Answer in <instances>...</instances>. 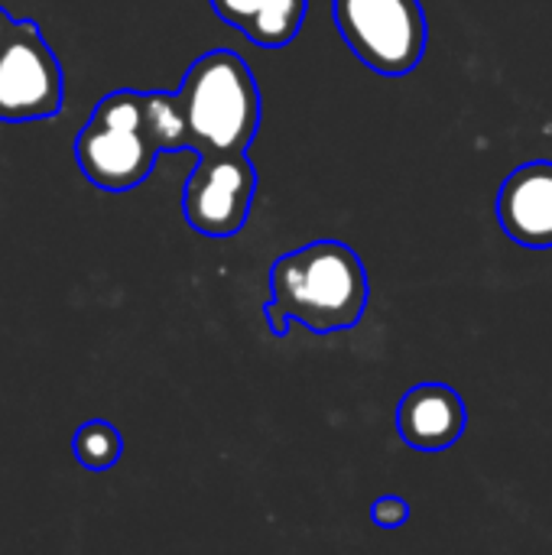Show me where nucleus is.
Listing matches in <instances>:
<instances>
[{
  "label": "nucleus",
  "mask_w": 552,
  "mask_h": 555,
  "mask_svg": "<svg viewBox=\"0 0 552 555\" xmlns=\"http://www.w3.org/2000/svg\"><path fill=\"white\" fill-rule=\"evenodd\" d=\"M270 299L316 335L348 332L368 309V270L342 241H316L283 254L270 270Z\"/></svg>",
  "instance_id": "f257e3e1"
},
{
  "label": "nucleus",
  "mask_w": 552,
  "mask_h": 555,
  "mask_svg": "<svg viewBox=\"0 0 552 555\" xmlns=\"http://www.w3.org/2000/svg\"><path fill=\"white\" fill-rule=\"evenodd\" d=\"M176 94L195 153H247L260 127V91L238 52L211 49L198 55Z\"/></svg>",
  "instance_id": "f03ea898"
},
{
  "label": "nucleus",
  "mask_w": 552,
  "mask_h": 555,
  "mask_svg": "<svg viewBox=\"0 0 552 555\" xmlns=\"http://www.w3.org/2000/svg\"><path fill=\"white\" fill-rule=\"evenodd\" d=\"M332 16L348 49L377 75H410L426 52L420 0H332Z\"/></svg>",
  "instance_id": "7ed1b4c3"
},
{
  "label": "nucleus",
  "mask_w": 552,
  "mask_h": 555,
  "mask_svg": "<svg viewBox=\"0 0 552 555\" xmlns=\"http://www.w3.org/2000/svg\"><path fill=\"white\" fill-rule=\"evenodd\" d=\"M62 107V68L33 20H13L0 46V120H49Z\"/></svg>",
  "instance_id": "20e7f679"
},
{
  "label": "nucleus",
  "mask_w": 552,
  "mask_h": 555,
  "mask_svg": "<svg viewBox=\"0 0 552 555\" xmlns=\"http://www.w3.org/2000/svg\"><path fill=\"white\" fill-rule=\"evenodd\" d=\"M257 172L247 153H198L182 189V215L205 237H231L247 224Z\"/></svg>",
  "instance_id": "39448f33"
},
{
  "label": "nucleus",
  "mask_w": 552,
  "mask_h": 555,
  "mask_svg": "<svg viewBox=\"0 0 552 555\" xmlns=\"http://www.w3.org/2000/svg\"><path fill=\"white\" fill-rule=\"evenodd\" d=\"M159 150L143 127H114L88 117L75 137V159L88 182L104 192H127L140 185L156 163Z\"/></svg>",
  "instance_id": "423d86ee"
},
{
  "label": "nucleus",
  "mask_w": 552,
  "mask_h": 555,
  "mask_svg": "<svg viewBox=\"0 0 552 555\" xmlns=\"http://www.w3.org/2000/svg\"><path fill=\"white\" fill-rule=\"evenodd\" d=\"M498 221L504 234L530 250L552 247V163L537 159L514 169L498 192Z\"/></svg>",
  "instance_id": "0eeeda50"
},
{
  "label": "nucleus",
  "mask_w": 552,
  "mask_h": 555,
  "mask_svg": "<svg viewBox=\"0 0 552 555\" xmlns=\"http://www.w3.org/2000/svg\"><path fill=\"white\" fill-rule=\"evenodd\" d=\"M468 423L462 397L446 384H420L407 390L397 410V433L416 452H446L452 449Z\"/></svg>",
  "instance_id": "6e6552de"
},
{
  "label": "nucleus",
  "mask_w": 552,
  "mask_h": 555,
  "mask_svg": "<svg viewBox=\"0 0 552 555\" xmlns=\"http://www.w3.org/2000/svg\"><path fill=\"white\" fill-rule=\"evenodd\" d=\"M211 7L254 46L280 49L299 36L309 0H211Z\"/></svg>",
  "instance_id": "1a4fd4ad"
},
{
  "label": "nucleus",
  "mask_w": 552,
  "mask_h": 555,
  "mask_svg": "<svg viewBox=\"0 0 552 555\" xmlns=\"http://www.w3.org/2000/svg\"><path fill=\"white\" fill-rule=\"evenodd\" d=\"M143 127H146V137L156 143L159 153L192 150L189 120H185L179 94L143 91Z\"/></svg>",
  "instance_id": "9d476101"
},
{
  "label": "nucleus",
  "mask_w": 552,
  "mask_h": 555,
  "mask_svg": "<svg viewBox=\"0 0 552 555\" xmlns=\"http://www.w3.org/2000/svg\"><path fill=\"white\" fill-rule=\"evenodd\" d=\"M72 452L78 459L81 468L88 472H107L111 465H117L120 452H124V439L120 433L104 423V420H88L78 426L75 439H72Z\"/></svg>",
  "instance_id": "9b49d317"
},
{
  "label": "nucleus",
  "mask_w": 552,
  "mask_h": 555,
  "mask_svg": "<svg viewBox=\"0 0 552 555\" xmlns=\"http://www.w3.org/2000/svg\"><path fill=\"white\" fill-rule=\"evenodd\" d=\"M371 520L381 530H400L410 520V504L397 494H384L371 504Z\"/></svg>",
  "instance_id": "f8f14e48"
},
{
  "label": "nucleus",
  "mask_w": 552,
  "mask_h": 555,
  "mask_svg": "<svg viewBox=\"0 0 552 555\" xmlns=\"http://www.w3.org/2000/svg\"><path fill=\"white\" fill-rule=\"evenodd\" d=\"M264 312H267V322H270V332H273L277 338H283V335L290 332V322H293V319H290V315H286V312H283V309H280L277 302H273V299L267 302V309H264Z\"/></svg>",
  "instance_id": "ddd939ff"
},
{
  "label": "nucleus",
  "mask_w": 552,
  "mask_h": 555,
  "mask_svg": "<svg viewBox=\"0 0 552 555\" xmlns=\"http://www.w3.org/2000/svg\"><path fill=\"white\" fill-rule=\"evenodd\" d=\"M10 26H13V20H10V13L0 7V46H3V39H7V33H10Z\"/></svg>",
  "instance_id": "4468645a"
}]
</instances>
